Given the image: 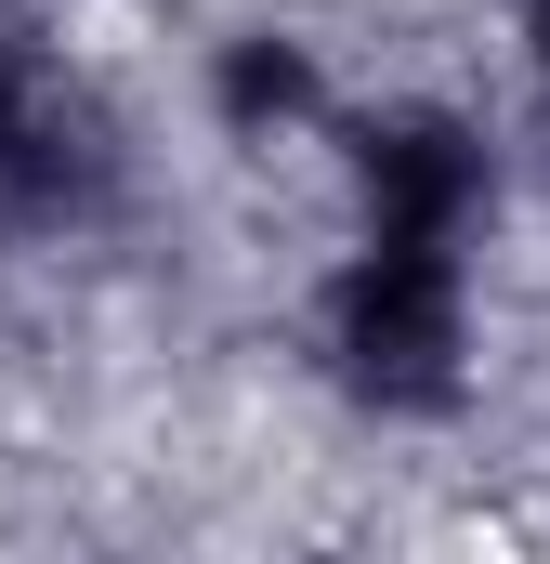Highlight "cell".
Wrapping results in <instances>:
<instances>
[{"label": "cell", "mask_w": 550, "mask_h": 564, "mask_svg": "<svg viewBox=\"0 0 550 564\" xmlns=\"http://www.w3.org/2000/svg\"><path fill=\"white\" fill-rule=\"evenodd\" d=\"M328 368L381 421L459 408V381H472V250L354 237V263L328 276Z\"/></svg>", "instance_id": "6da1fadb"}, {"label": "cell", "mask_w": 550, "mask_h": 564, "mask_svg": "<svg viewBox=\"0 0 550 564\" xmlns=\"http://www.w3.org/2000/svg\"><path fill=\"white\" fill-rule=\"evenodd\" d=\"M354 197H367V237L472 250V224L498 197V158L459 106H381V119H354Z\"/></svg>", "instance_id": "7a4b0ae2"}, {"label": "cell", "mask_w": 550, "mask_h": 564, "mask_svg": "<svg viewBox=\"0 0 550 564\" xmlns=\"http://www.w3.org/2000/svg\"><path fill=\"white\" fill-rule=\"evenodd\" d=\"M315 119V66H301V40H237L223 53V132H301Z\"/></svg>", "instance_id": "3957f363"}, {"label": "cell", "mask_w": 550, "mask_h": 564, "mask_svg": "<svg viewBox=\"0 0 550 564\" xmlns=\"http://www.w3.org/2000/svg\"><path fill=\"white\" fill-rule=\"evenodd\" d=\"M525 53H538V79H550V0H525Z\"/></svg>", "instance_id": "277c9868"}]
</instances>
